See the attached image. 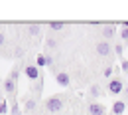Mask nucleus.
Instances as JSON below:
<instances>
[{"label":"nucleus","mask_w":128,"mask_h":115,"mask_svg":"<svg viewBox=\"0 0 128 115\" xmlns=\"http://www.w3.org/2000/svg\"><path fill=\"white\" fill-rule=\"evenodd\" d=\"M46 107H48V111H51V113H57V111L63 109V99L59 97V95H53V97H49L46 101Z\"/></svg>","instance_id":"nucleus-1"},{"label":"nucleus","mask_w":128,"mask_h":115,"mask_svg":"<svg viewBox=\"0 0 128 115\" xmlns=\"http://www.w3.org/2000/svg\"><path fill=\"white\" fill-rule=\"evenodd\" d=\"M26 75H28V80H32V82H36V80H40V67L38 66H26Z\"/></svg>","instance_id":"nucleus-2"},{"label":"nucleus","mask_w":128,"mask_h":115,"mask_svg":"<svg viewBox=\"0 0 128 115\" xmlns=\"http://www.w3.org/2000/svg\"><path fill=\"white\" fill-rule=\"evenodd\" d=\"M122 89H124V85H122V82H120L118 78L108 82V91H110V93H120Z\"/></svg>","instance_id":"nucleus-3"},{"label":"nucleus","mask_w":128,"mask_h":115,"mask_svg":"<svg viewBox=\"0 0 128 115\" xmlns=\"http://www.w3.org/2000/svg\"><path fill=\"white\" fill-rule=\"evenodd\" d=\"M96 52H98V56H108V54L112 52V48H110V44H108V42H104V40H102V42H98V44H96Z\"/></svg>","instance_id":"nucleus-4"},{"label":"nucleus","mask_w":128,"mask_h":115,"mask_svg":"<svg viewBox=\"0 0 128 115\" xmlns=\"http://www.w3.org/2000/svg\"><path fill=\"white\" fill-rule=\"evenodd\" d=\"M124 111H126V103H124V101H114L110 113H112V115H122Z\"/></svg>","instance_id":"nucleus-5"},{"label":"nucleus","mask_w":128,"mask_h":115,"mask_svg":"<svg viewBox=\"0 0 128 115\" xmlns=\"http://www.w3.org/2000/svg\"><path fill=\"white\" fill-rule=\"evenodd\" d=\"M55 82L59 83L61 87H67V85H69V82H71V80H69V75H67L65 71H57V75H55Z\"/></svg>","instance_id":"nucleus-6"},{"label":"nucleus","mask_w":128,"mask_h":115,"mask_svg":"<svg viewBox=\"0 0 128 115\" xmlns=\"http://www.w3.org/2000/svg\"><path fill=\"white\" fill-rule=\"evenodd\" d=\"M89 113L91 115H106V111H104V107L100 103H91L89 105Z\"/></svg>","instance_id":"nucleus-7"},{"label":"nucleus","mask_w":128,"mask_h":115,"mask_svg":"<svg viewBox=\"0 0 128 115\" xmlns=\"http://www.w3.org/2000/svg\"><path fill=\"white\" fill-rule=\"evenodd\" d=\"M102 36H104V42L112 40V38L116 36V28H114V26H104V28H102Z\"/></svg>","instance_id":"nucleus-8"},{"label":"nucleus","mask_w":128,"mask_h":115,"mask_svg":"<svg viewBox=\"0 0 128 115\" xmlns=\"http://www.w3.org/2000/svg\"><path fill=\"white\" fill-rule=\"evenodd\" d=\"M4 89H6V93H14V91H16V80L8 78V80L4 82Z\"/></svg>","instance_id":"nucleus-9"},{"label":"nucleus","mask_w":128,"mask_h":115,"mask_svg":"<svg viewBox=\"0 0 128 115\" xmlns=\"http://www.w3.org/2000/svg\"><path fill=\"white\" fill-rule=\"evenodd\" d=\"M36 66H38V67L49 66V60H48V56H44V54H40V56L36 58Z\"/></svg>","instance_id":"nucleus-10"},{"label":"nucleus","mask_w":128,"mask_h":115,"mask_svg":"<svg viewBox=\"0 0 128 115\" xmlns=\"http://www.w3.org/2000/svg\"><path fill=\"white\" fill-rule=\"evenodd\" d=\"M89 95H91V97H98V95H100V85H91Z\"/></svg>","instance_id":"nucleus-11"},{"label":"nucleus","mask_w":128,"mask_h":115,"mask_svg":"<svg viewBox=\"0 0 128 115\" xmlns=\"http://www.w3.org/2000/svg\"><path fill=\"white\" fill-rule=\"evenodd\" d=\"M49 28H51V30H63L65 22H49Z\"/></svg>","instance_id":"nucleus-12"},{"label":"nucleus","mask_w":128,"mask_h":115,"mask_svg":"<svg viewBox=\"0 0 128 115\" xmlns=\"http://www.w3.org/2000/svg\"><path fill=\"white\" fill-rule=\"evenodd\" d=\"M10 111V105H8V101H2L0 103V115H6Z\"/></svg>","instance_id":"nucleus-13"},{"label":"nucleus","mask_w":128,"mask_h":115,"mask_svg":"<svg viewBox=\"0 0 128 115\" xmlns=\"http://www.w3.org/2000/svg\"><path fill=\"white\" fill-rule=\"evenodd\" d=\"M30 34H32V36H38V34H40V24H32V26H30Z\"/></svg>","instance_id":"nucleus-14"},{"label":"nucleus","mask_w":128,"mask_h":115,"mask_svg":"<svg viewBox=\"0 0 128 115\" xmlns=\"http://www.w3.org/2000/svg\"><path fill=\"white\" fill-rule=\"evenodd\" d=\"M10 115H20V105H18V103H12V107H10Z\"/></svg>","instance_id":"nucleus-15"},{"label":"nucleus","mask_w":128,"mask_h":115,"mask_svg":"<svg viewBox=\"0 0 128 115\" xmlns=\"http://www.w3.org/2000/svg\"><path fill=\"white\" fill-rule=\"evenodd\" d=\"M46 46H48V48H55V46H57V42H55L53 38H48V40H46Z\"/></svg>","instance_id":"nucleus-16"},{"label":"nucleus","mask_w":128,"mask_h":115,"mask_svg":"<svg viewBox=\"0 0 128 115\" xmlns=\"http://www.w3.org/2000/svg\"><path fill=\"white\" fill-rule=\"evenodd\" d=\"M34 107H36V101H34V99H28V101H26V109H28V111H32Z\"/></svg>","instance_id":"nucleus-17"},{"label":"nucleus","mask_w":128,"mask_h":115,"mask_svg":"<svg viewBox=\"0 0 128 115\" xmlns=\"http://www.w3.org/2000/svg\"><path fill=\"white\" fill-rule=\"evenodd\" d=\"M122 52H124V46H116L114 44V54L116 56H122Z\"/></svg>","instance_id":"nucleus-18"},{"label":"nucleus","mask_w":128,"mask_h":115,"mask_svg":"<svg viewBox=\"0 0 128 115\" xmlns=\"http://www.w3.org/2000/svg\"><path fill=\"white\" fill-rule=\"evenodd\" d=\"M120 38H122L124 42H128V28H124V30L120 32Z\"/></svg>","instance_id":"nucleus-19"},{"label":"nucleus","mask_w":128,"mask_h":115,"mask_svg":"<svg viewBox=\"0 0 128 115\" xmlns=\"http://www.w3.org/2000/svg\"><path fill=\"white\" fill-rule=\"evenodd\" d=\"M8 78H12V80H18V69H16V67L10 71V75H8Z\"/></svg>","instance_id":"nucleus-20"},{"label":"nucleus","mask_w":128,"mask_h":115,"mask_svg":"<svg viewBox=\"0 0 128 115\" xmlns=\"http://www.w3.org/2000/svg\"><path fill=\"white\" fill-rule=\"evenodd\" d=\"M120 67H122V71H124V73H128V62H122Z\"/></svg>","instance_id":"nucleus-21"},{"label":"nucleus","mask_w":128,"mask_h":115,"mask_svg":"<svg viewBox=\"0 0 128 115\" xmlns=\"http://www.w3.org/2000/svg\"><path fill=\"white\" fill-rule=\"evenodd\" d=\"M104 75L110 78V75H112V67H104Z\"/></svg>","instance_id":"nucleus-22"},{"label":"nucleus","mask_w":128,"mask_h":115,"mask_svg":"<svg viewBox=\"0 0 128 115\" xmlns=\"http://www.w3.org/2000/svg\"><path fill=\"white\" fill-rule=\"evenodd\" d=\"M2 44H4V34L0 32V46H2Z\"/></svg>","instance_id":"nucleus-23"},{"label":"nucleus","mask_w":128,"mask_h":115,"mask_svg":"<svg viewBox=\"0 0 128 115\" xmlns=\"http://www.w3.org/2000/svg\"><path fill=\"white\" fill-rule=\"evenodd\" d=\"M122 26H124V28H128V22H122Z\"/></svg>","instance_id":"nucleus-24"},{"label":"nucleus","mask_w":128,"mask_h":115,"mask_svg":"<svg viewBox=\"0 0 128 115\" xmlns=\"http://www.w3.org/2000/svg\"><path fill=\"white\" fill-rule=\"evenodd\" d=\"M126 93H128V87H126Z\"/></svg>","instance_id":"nucleus-25"},{"label":"nucleus","mask_w":128,"mask_h":115,"mask_svg":"<svg viewBox=\"0 0 128 115\" xmlns=\"http://www.w3.org/2000/svg\"><path fill=\"white\" fill-rule=\"evenodd\" d=\"M106 115H112V113H106Z\"/></svg>","instance_id":"nucleus-26"}]
</instances>
